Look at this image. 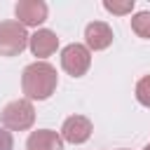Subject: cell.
<instances>
[{"mask_svg": "<svg viewBox=\"0 0 150 150\" xmlns=\"http://www.w3.org/2000/svg\"><path fill=\"white\" fill-rule=\"evenodd\" d=\"M59 84L56 68L47 61H33L21 73V91L28 101H47Z\"/></svg>", "mask_w": 150, "mask_h": 150, "instance_id": "1", "label": "cell"}, {"mask_svg": "<svg viewBox=\"0 0 150 150\" xmlns=\"http://www.w3.org/2000/svg\"><path fill=\"white\" fill-rule=\"evenodd\" d=\"M0 122L9 131H28L35 124L33 101H28V98H14V101H9L2 108V112H0Z\"/></svg>", "mask_w": 150, "mask_h": 150, "instance_id": "2", "label": "cell"}, {"mask_svg": "<svg viewBox=\"0 0 150 150\" xmlns=\"http://www.w3.org/2000/svg\"><path fill=\"white\" fill-rule=\"evenodd\" d=\"M28 30L16 19L0 21V56H19L28 47Z\"/></svg>", "mask_w": 150, "mask_h": 150, "instance_id": "3", "label": "cell"}, {"mask_svg": "<svg viewBox=\"0 0 150 150\" xmlns=\"http://www.w3.org/2000/svg\"><path fill=\"white\" fill-rule=\"evenodd\" d=\"M61 68L70 77L87 75V70L91 68V52L87 49V45H80V42L66 45L61 49Z\"/></svg>", "mask_w": 150, "mask_h": 150, "instance_id": "4", "label": "cell"}, {"mask_svg": "<svg viewBox=\"0 0 150 150\" xmlns=\"http://www.w3.org/2000/svg\"><path fill=\"white\" fill-rule=\"evenodd\" d=\"M14 14H16V21L23 23L26 28H38L47 21L49 7L42 0H19L14 5Z\"/></svg>", "mask_w": 150, "mask_h": 150, "instance_id": "5", "label": "cell"}, {"mask_svg": "<svg viewBox=\"0 0 150 150\" xmlns=\"http://www.w3.org/2000/svg\"><path fill=\"white\" fill-rule=\"evenodd\" d=\"M91 131H94V124H91L89 117H84V115H70V117L63 120L59 134H61L63 141H68L73 145H80V143H87L91 138Z\"/></svg>", "mask_w": 150, "mask_h": 150, "instance_id": "6", "label": "cell"}, {"mask_svg": "<svg viewBox=\"0 0 150 150\" xmlns=\"http://www.w3.org/2000/svg\"><path fill=\"white\" fill-rule=\"evenodd\" d=\"M112 28L105 21H91L84 28V45L89 52H101L112 45Z\"/></svg>", "mask_w": 150, "mask_h": 150, "instance_id": "7", "label": "cell"}, {"mask_svg": "<svg viewBox=\"0 0 150 150\" xmlns=\"http://www.w3.org/2000/svg\"><path fill=\"white\" fill-rule=\"evenodd\" d=\"M28 49L33 52V56H38V61H45L59 49V38L49 28H38L28 40Z\"/></svg>", "mask_w": 150, "mask_h": 150, "instance_id": "8", "label": "cell"}, {"mask_svg": "<svg viewBox=\"0 0 150 150\" xmlns=\"http://www.w3.org/2000/svg\"><path fill=\"white\" fill-rule=\"evenodd\" d=\"M26 150H63V138L54 129H38L28 134Z\"/></svg>", "mask_w": 150, "mask_h": 150, "instance_id": "9", "label": "cell"}, {"mask_svg": "<svg viewBox=\"0 0 150 150\" xmlns=\"http://www.w3.org/2000/svg\"><path fill=\"white\" fill-rule=\"evenodd\" d=\"M131 30H134L138 38L150 40V12H148V9H145V12H136V14L131 16Z\"/></svg>", "mask_w": 150, "mask_h": 150, "instance_id": "10", "label": "cell"}, {"mask_svg": "<svg viewBox=\"0 0 150 150\" xmlns=\"http://www.w3.org/2000/svg\"><path fill=\"white\" fill-rule=\"evenodd\" d=\"M103 9L110 12V14H117V16H124V14H131L134 12V0H103Z\"/></svg>", "mask_w": 150, "mask_h": 150, "instance_id": "11", "label": "cell"}, {"mask_svg": "<svg viewBox=\"0 0 150 150\" xmlns=\"http://www.w3.org/2000/svg\"><path fill=\"white\" fill-rule=\"evenodd\" d=\"M136 101L145 108H150V75H143L136 82Z\"/></svg>", "mask_w": 150, "mask_h": 150, "instance_id": "12", "label": "cell"}, {"mask_svg": "<svg viewBox=\"0 0 150 150\" xmlns=\"http://www.w3.org/2000/svg\"><path fill=\"white\" fill-rule=\"evenodd\" d=\"M0 150H14V136L5 127H0Z\"/></svg>", "mask_w": 150, "mask_h": 150, "instance_id": "13", "label": "cell"}, {"mask_svg": "<svg viewBox=\"0 0 150 150\" xmlns=\"http://www.w3.org/2000/svg\"><path fill=\"white\" fill-rule=\"evenodd\" d=\"M143 150H150V143H148V145H145V148H143Z\"/></svg>", "mask_w": 150, "mask_h": 150, "instance_id": "14", "label": "cell"}, {"mask_svg": "<svg viewBox=\"0 0 150 150\" xmlns=\"http://www.w3.org/2000/svg\"><path fill=\"white\" fill-rule=\"evenodd\" d=\"M117 150H127V148H117Z\"/></svg>", "mask_w": 150, "mask_h": 150, "instance_id": "15", "label": "cell"}]
</instances>
